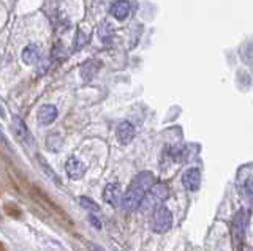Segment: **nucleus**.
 I'll list each match as a JSON object with an SVG mask.
<instances>
[{
  "instance_id": "obj_1",
  "label": "nucleus",
  "mask_w": 253,
  "mask_h": 251,
  "mask_svg": "<svg viewBox=\"0 0 253 251\" xmlns=\"http://www.w3.org/2000/svg\"><path fill=\"white\" fill-rule=\"evenodd\" d=\"M155 185V177L150 171H142L138 176H134L133 180L130 182L128 188H126L125 194H122V202L121 207L130 214V212H134L139 206L142 199L146 198V194L149 193V190Z\"/></svg>"
},
{
  "instance_id": "obj_2",
  "label": "nucleus",
  "mask_w": 253,
  "mask_h": 251,
  "mask_svg": "<svg viewBox=\"0 0 253 251\" xmlns=\"http://www.w3.org/2000/svg\"><path fill=\"white\" fill-rule=\"evenodd\" d=\"M29 193H30V198L34 199L43 210H46L55 221H59L63 226H68V227L73 226V219H71V216L44 190H42V188L37 185H30Z\"/></svg>"
},
{
  "instance_id": "obj_3",
  "label": "nucleus",
  "mask_w": 253,
  "mask_h": 251,
  "mask_svg": "<svg viewBox=\"0 0 253 251\" xmlns=\"http://www.w3.org/2000/svg\"><path fill=\"white\" fill-rule=\"evenodd\" d=\"M249 223V212L245 209H241L233 216L231 221V245L234 251L244 250V240H245V231H247Z\"/></svg>"
},
{
  "instance_id": "obj_4",
  "label": "nucleus",
  "mask_w": 253,
  "mask_h": 251,
  "mask_svg": "<svg viewBox=\"0 0 253 251\" xmlns=\"http://www.w3.org/2000/svg\"><path fill=\"white\" fill-rule=\"evenodd\" d=\"M172 226V214L168 207L160 206L152 212V218H150V229L155 234H165L171 229Z\"/></svg>"
},
{
  "instance_id": "obj_5",
  "label": "nucleus",
  "mask_w": 253,
  "mask_h": 251,
  "mask_svg": "<svg viewBox=\"0 0 253 251\" xmlns=\"http://www.w3.org/2000/svg\"><path fill=\"white\" fill-rule=\"evenodd\" d=\"M168 196V186L165 183H157L149 190V193L146 194V198L142 199L141 207L144 212H154L157 207H160L163 201Z\"/></svg>"
},
{
  "instance_id": "obj_6",
  "label": "nucleus",
  "mask_w": 253,
  "mask_h": 251,
  "mask_svg": "<svg viewBox=\"0 0 253 251\" xmlns=\"http://www.w3.org/2000/svg\"><path fill=\"white\" fill-rule=\"evenodd\" d=\"M103 199H105V202L113 209L121 207V202H122L121 185H119L117 182L116 183H108L105 188H103Z\"/></svg>"
},
{
  "instance_id": "obj_7",
  "label": "nucleus",
  "mask_w": 253,
  "mask_h": 251,
  "mask_svg": "<svg viewBox=\"0 0 253 251\" xmlns=\"http://www.w3.org/2000/svg\"><path fill=\"white\" fill-rule=\"evenodd\" d=\"M182 185L187 191H198L201 186V172L198 168H190L182 174Z\"/></svg>"
},
{
  "instance_id": "obj_8",
  "label": "nucleus",
  "mask_w": 253,
  "mask_h": 251,
  "mask_svg": "<svg viewBox=\"0 0 253 251\" xmlns=\"http://www.w3.org/2000/svg\"><path fill=\"white\" fill-rule=\"evenodd\" d=\"M11 125H13V133H14L16 139H18L19 143H22L24 145H30L32 144V135L27 128V125L24 123V120L21 119V117L14 115Z\"/></svg>"
},
{
  "instance_id": "obj_9",
  "label": "nucleus",
  "mask_w": 253,
  "mask_h": 251,
  "mask_svg": "<svg viewBox=\"0 0 253 251\" xmlns=\"http://www.w3.org/2000/svg\"><path fill=\"white\" fill-rule=\"evenodd\" d=\"M85 164L81 161L75 158V156H71V158L67 160L65 163V171H67V176L71 179V180H79L83 179V176L85 174Z\"/></svg>"
},
{
  "instance_id": "obj_10",
  "label": "nucleus",
  "mask_w": 253,
  "mask_h": 251,
  "mask_svg": "<svg viewBox=\"0 0 253 251\" xmlns=\"http://www.w3.org/2000/svg\"><path fill=\"white\" fill-rule=\"evenodd\" d=\"M134 135H136V130H134V127L130 122H121V123H119L116 136H117V141L122 145L130 144L131 141L134 139Z\"/></svg>"
},
{
  "instance_id": "obj_11",
  "label": "nucleus",
  "mask_w": 253,
  "mask_h": 251,
  "mask_svg": "<svg viewBox=\"0 0 253 251\" xmlns=\"http://www.w3.org/2000/svg\"><path fill=\"white\" fill-rule=\"evenodd\" d=\"M109 13L119 21H124L126 16L130 14V3L128 0H116V2L111 3Z\"/></svg>"
},
{
  "instance_id": "obj_12",
  "label": "nucleus",
  "mask_w": 253,
  "mask_h": 251,
  "mask_svg": "<svg viewBox=\"0 0 253 251\" xmlns=\"http://www.w3.org/2000/svg\"><path fill=\"white\" fill-rule=\"evenodd\" d=\"M57 119V108L54 105H43L38 109V122L42 125H51Z\"/></svg>"
},
{
  "instance_id": "obj_13",
  "label": "nucleus",
  "mask_w": 253,
  "mask_h": 251,
  "mask_svg": "<svg viewBox=\"0 0 253 251\" xmlns=\"http://www.w3.org/2000/svg\"><path fill=\"white\" fill-rule=\"evenodd\" d=\"M98 70H100V62L87 60L85 64H83L81 70H79V74H81V77L84 81H90L92 77L98 73Z\"/></svg>"
},
{
  "instance_id": "obj_14",
  "label": "nucleus",
  "mask_w": 253,
  "mask_h": 251,
  "mask_svg": "<svg viewBox=\"0 0 253 251\" xmlns=\"http://www.w3.org/2000/svg\"><path fill=\"white\" fill-rule=\"evenodd\" d=\"M37 160H38V164H40V168H42V171L44 172V176L47 177V179H51V180H54L55 183H57L59 186L62 185V180L59 179V176L55 174V171L47 164V161L43 158L42 155H37Z\"/></svg>"
},
{
  "instance_id": "obj_15",
  "label": "nucleus",
  "mask_w": 253,
  "mask_h": 251,
  "mask_svg": "<svg viewBox=\"0 0 253 251\" xmlns=\"http://www.w3.org/2000/svg\"><path fill=\"white\" fill-rule=\"evenodd\" d=\"M40 57V51L35 44H29L27 48H24L22 51V60H24V64H27V65H34L37 64V60Z\"/></svg>"
},
{
  "instance_id": "obj_16",
  "label": "nucleus",
  "mask_w": 253,
  "mask_h": 251,
  "mask_svg": "<svg viewBox=\"0 0 253 251\" xmlns=\"http://www.w3.org/2000/svg\"><path fill=\"white\" fill-rule=\"evenodd\" d=\"M3 212H5L6 216H10L13 219L22 218V209L16 202H13V201H8V202L3 204Z\"/></svg>"
},
{
  "instance_id": "obj_17",
  "label": "nucleus",
  "mask_w": 253,
  "mask_h": 251,
  "mask_svg": "<svg viewBox=\"0 0 253 251\" xmlns=\"http://www.w3.org/2000/svg\"><path fill=\"white\" fill-rule=\"evenodd\" d=\"M79 206H81L84 210H89L90 214H98L100 212V206L93 199L87 198V196H79Z\"/></svg>"
},
{
  "instance_id": "obj_18",
  "label": "nucleus",
  "mask_w": 253,
  "mask_h": 251,
  "mask_svg": "<svg viewBox=\"0 0 253 251\" xmlns=\"http://www.w3.org/2000/svg\"><path fill=\"white\" fill-rule=\"evenodd\" d=\"M242 194L247 198L249 201L252 199V176L247 177V180L242 183Z\"/></svg>"
},
{
  "instance_id": "obj_19",
  "label": "nucleus",
  "mask_w": 253,
  "mask_h": 251,
  "mask_svg": "<svg viewBox=\"0 0 253 251\" xmlns=\"http://www.w3.org/2000/svg\"><path fill=\"white\" fill-rule=\"evenodd\" d=\"M89 219L92 221V224H93L95 227H97V229H101V224H100V219H98V218H95V216L90 214V215H89Z\"/></svg>"
},
{
  "instance_id": "obj_20",
  "label": "nucleus",
  "mask_w": 253,
  "mask_h": 251,
  "mask_svg": "<svg viewBox=\"0 0 253 251\" xmlns=\"http://www.w3.org/2000/svg\"><path fill=\"white\" fill-rule=\"evenodd\" d=\"M89 250H90V251H105L103 248H100V247H97V245H93V243H89Z\"/></svg>"
},
{
  "instance_id": "obj_21",
  "label": "nucleus",
  "mask_w": 253,
  "mask_h": 251,
  "mask_svg": "<svg viewBox=\"0 0 253 251\" xmlns=\"http://www.w3.org/2000/svg\"><path fill=\"white\" fill-rule=\"evenodd\" d=\"M0 251H8L6 247H5V243H3L2 240H0Z\"/></svg>"
}]
</instances>
